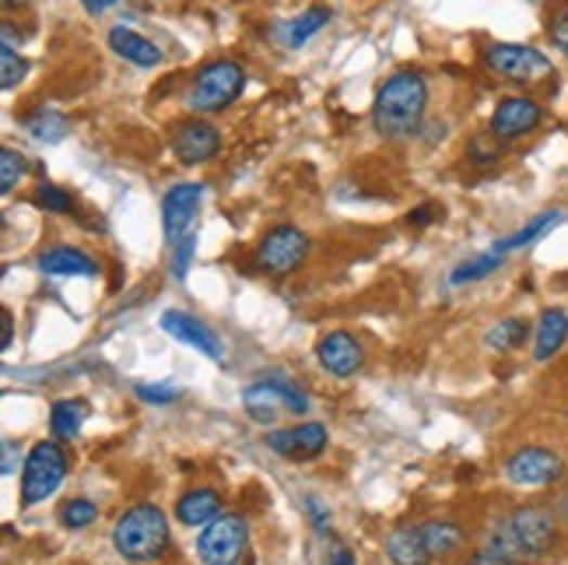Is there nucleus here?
<instances>
[{
  "instance_id": "1",
  "label": "nucleus",
  "mask_w": 568,
  "mask_h": 565,
  "mask_svg": "<svg viewBox=\"0 0 568 565\" xmlns=\"http://www.w3.org/2000/svg\"><path fill=\"white\" fill-rule=\"evenodd\" d=\"M558 541V513L551 505H519L488 530L485 548L509 565H530L544 558Z\"/></svg>"
},
{
  "instance_id": "2",
  "label": "nucleus",
  "mask_w": 568,
  "mask_h": 565,
  "mask_svg": "<svg viewBox=\"0 0 568 565\" xmlns=\"http://www.w3.org/2000/svg\"><path fill=\"white\" fill-rule=\"evenodd\" d=\"M428 110V81L422 70L400 67L379 85L376 106H372V124L386 141H408L425 124Z\"/></svg>"
},
{
  "instance_id": "3",
  "label": "nucleus",
  "mask_w": 568,
  "mask_h": 565,
  "mask_svg": "<svg viewBox=\"0 0 568 565\" xmlns=\"http://www.w3.org/2000/svg\"><path fill=\"white\" fill-rule=\"evenodd\" d=\"M172 534H169V519L166 513L152 502L130 505L127 513H119V519L113 524V548L119 552V558L127 562H155L169 552Z\"/></svg>"
},
{
  "instance_id": "4",
  "label": "nucleus",
  "mask_w": 568,
  "mask_h": 565,
  "mask_svg": "<svg viewBox=\"0 0 568 565\" xmlns=\"http://www.w3.org/2000/svg\"><path fill=\"white\" fill-rule=\"evenodd\" d=\"M246 88V70L235 61H211L204 64L190 81L186 102L193 113H221L243 95Z\"/></svg>"
},
{
  "instance_id": "5",
  "label": "nucleus",
  "mask_w": 568,
  "mask_h": 565,
  "mask_svg": "<svg viewBox=\"0 0 568 565\" xmlns=\"http://www.w3.org/2000/svg\"><path fill=\"white\" fill-rule=\"evenodd\" d=\"M67 478V453L60 450V442L42 439L33 446V453L25 457L22 471V505H39L50 496H56V488Z\"/></svg>"
},
{
  "instance_id": "6",
  "label": "nucleus",
  "mask_w": 568,
  "mask_h": 565,
  "mask_svg": "<svg viewBox=\"0 0 568 565\" xmlns=\"http://www.w3.org/2000/svg\"><path fill=\"white\" fill-rule=\"evenodd\" d=\"M243 405L260 425H274L281 411H292V414L309 411V400L302 397V390H298V386L281 373L249 383L243 390Z\"/></svg>"
},
{
  "instance_id": "7",
  "label": "nucleus",
  "mask_w": 568,
  "mask_h": 565,
  "mask_svg": "<svg viewBox=\"0 0 568 565\" xmlns=\"http://www.w3.org/2000/svg\"><path fill=\"white\" fill-rule=\"evenodd\" d=\"M485 67L491 74H499L505 81H519V85H533L551 78V61L533 47H519V42H495V47L485 50Z\"/></svg>"
},
{
  "instance_id": "8",
  "label": "nucleus",
  "mask_w": 568,
  "mask_h": 565,
  "mask_svg": "<svg viewBox=\"0 0 568 565\" xmlns=\"http://www.w3.org/2000/svg\"><path fill=\"white\" fill-rule=\"evenodd\" d=\"M309 257V235L298 229V226H277L271 229L260 240L257 253H253V260L263 274H274V278H284L292 274L295 267H302V260Z\"/></svg>"
},
{
  "instance_id": "9",
  "label": "nucleus",
  "mask_w": 568,
  "mask_h": 565,
  "mask_svg": "<svg viewBox=\"0 0 568 565\" xmlns=\"http://www.w3.org/2000/svg\"><path fill=\"white\" fill-rule=\"evenodd\" d=\"M246 541H249L246 516L225 513L204 527V534L197 538V555L204 565H235L246 552Z\"/></svg>"
},
{
  "instance_id": "10",
  "label": "nucleus",
  "mask_w": 568,
  "mask_h": 565,
  "mask_svg": "<svg viewBox=\"0 0 568 565\" xmlns=\"http://www.w3.org/2000/svg\"><path fill=\"white\" fill-rule=\"evenodd\" d=\"M204 201L201 183H176L162 197V229H166L169 246H183L193 240V226H197V211Z\"/></svg>"
},
{
  "instance_id": "11",
  "label": "nucleus",
  "mask_w": 568,
  "mask_h": 565,
  "mask_svg": "<svg viewBox=\"0 0 568 565\" xmlns=\"http://www.w3.org/2000/svg\"><path fill=\"white\" fill-rule=\"evenodd\" d=\"M565 460L561 453L547 450V446H522L509 460H505V478L522 488H547L561 481Z\"/></svg>"
},
{
  "instance_id": "12",
  "label": "nucleus",
  "mask_w": 568,
  "mask_h": 565,
  "mask_svg": "<svg viewBox=\"0 0 568 565\" xmlns=\"http://www.w3.org/2000/svg\"><path fill=\"white\" fill-rule=\"evenodd\" d=\"M544 124V106L541 102H533L527 95H509L502 99L495 113H491L488 120V133L499 141H516V138H527L537 127Z\"/></svg>"
},
{
  "instance_id": "13",
  "label": "nucleus",
  "mask_w": 568,
  "mask_h": 565,
  "mask_svg": "<svg viewBox=\"0 0 568 565\" xmlns=\"http://www.w3.org/2000/svg\"><path fill=\"white\" fill-rule=\"evenodd\" d=\"M267 450H274L284 460H317L326 450V425L320 422H306V425H292V428H271L263 436Z\"/></svg>"
},
{
  "instance_id": "14",
  "label": "nucleus",
  "mask_w": 568,
  "mask_h": 565,
  "mask_svg": "<svg viewBox=\"0 0 568 565\" xmlns=\"http://www.w3.org/2000/svg\"><path fill=\"white\" fill-rule=\"evenodd\" d=\"M169 147L176 162H183V166H204V162H211L221 152V130L207 120H190L172 133Z\"/></svg>"
},
{
  "instance_id": "15",
  "label": "nucleus",
  "mask_w": 568,
  "mask_h": 565,
  "mask_svg": "<svg viewBox=\"0 0 568 565\" xmlns=\"http://www.w3.org/2000/svg\"><path fill=\"white\" fill-rule=\"evenodd\" d=\"M317 359H320V365H323L331 376L348 380V376L358 373V369H362L365 351H362V345L354 341V334H348V331H331V334H323V337L317 341Z\"/></svg>"
},
{
  "instance_id": "16",
  "label": "nucleus",
  "mask_w": 568,
  "mask_h": 565,
  "mask_svg": "<svg viewBox=\"0 0 568 565\" xmlns=\"http://www.w3.org/2000/svg\"><path fill=\"white\" fill-rule=\"evenodd\" d=\"M162 331H166L169 337H176V341H183V345H190V348H197L201 355L215 359L218 365L225 362V345H221V337L207 323H201L197 317L169 309V313L162 317Z\"/></svg>"
},
{
  "instance_id": "17",
  "label": "nucleus",
  "mask_w": 568,
  "mask_h": 565,
  "mask_svg": "<svg viewBox=\"0 0 568 565\" xmlns=\"http://www.w3.org/2000/svg\"><path fill=\"white\" fill-rule=\"evenodd\" d=\"M106 42H109V50L119 56V61H127L133 67H158L162 64V50L155 47L152 39H144L141 33H133V28L113 25Z\"/></svg>"
},
{
  "instance_id": "18",
  "label": "nucleus",
  "mask_w": 568,
  "mask_h": 565,
  "mask_svg": "<svg viewBox=\"0 0 568 565\" xmlns=\"http://www.w3.org/2000/svg\"><path fill=\"white\" fill-rule=\"evenodd\" d=\"M39 271L50 278H95L99 267L78 246H53L39 257Z\"/></svg>"
},
{
  "instance_id": "19",
  "label": "nucleus",
  "mask_w": 568,
  "mask_h": 565,
  "mask_svg": "<svg viewBox=\"0 0 568 565\" xmlns=\"http://www.w3.org/2000/svg\"><path fill=\"white\" fill-rule=\"evenodd\" d=\"M565 341H568V313L565 309H544L533 331V359L551 362L565 348Z\"/></svg>"
},
{
  "instance_id": "20",
  "label": "nucleus",
  "mask_w": 568,
  "mask_h": 565,
  "mask_svg": "<svg viewBox=\"0 0 568 565\" xmlns=\"http://www.w3.org/2000/svg\"><path fill=\"white\" fill-rule=\"evenodd\" d=\"M221 516V496L215 488H193V492L179 496L176 502V519L183 527H207Z\"/></svg>"
},
{
  "instance_id": "21",
  "label": "nucleus",
  "mask_w": 568,
  "mask_h": 565,
  "mask_svg": "<svg viewBox=\"0 0 568 565\" xmlns=\"http://www.w3.org/2000/svg\"><path fill=\"white\" fill-rule=\"evenodd\" d=\"M326 22H331V8H323V4H317V8H306L302 14H298V18H292V22L277 25L274 39L281 42V47L298 50V47H306V42H309L312 36H317V33H323Z\"/></svg>"
},
{
  "instance_id": "22",
  "label": "nucleus",
  "mask_w": 568,
  "mask_h": 565,
  "mask_svg": "<svg viewBox=\"0 0 568 565\" xmlns=\"http://www.w3.org/2000/svg\"><path fill=\"white\" fill-rule=\"evenodd\" d=\"M386 555L393 565H428L431 555L425 548L422 527H397L390 538H386Z\"/></svg>"
},
{
  "instance_id": "23",
  "label": "nucleus",
  "mask_w": 568,
  "mask_h": 565,
  "mask_svg": "<svg viewBox=\"0 0 568 565\" xmlns=\"http://www.w3.org/2000/svg\"><path fill=\"white\" fill-rule=\"evenodd\" d=\"M422 538H425V548L431 558H450L456 548L467 541V534H463V527L450 524V519H425Z\"/></svg>"
},
{
  "instance_id": "24",
  "label": "nucleus",
  "mask_w": 568,
  "mask_h": 565,
  "mask_svg": "<svg viewBox=\"0 0 568 565\" xmlns=\"http://www.w3.org/2000/svg\"><path fill=\"white\" fill-rule=\"evenodd\" d=\"M558 221H561V211H544V215L530 218L519 232H513V235H505V240H499L491 249L502 253V257H505V253H513V249H522V246L537 243V240H541V235H547L551 229H555Z\"/></svg>"
},
{
  "instance_id": "25",
  "label": "nucleus",
  "mask_w": 568,
  "mask_h": 565,
  "mask_svg": "<svg viewBox=\"0 0 568 565\" xmlns=\"http://www.w3.org/2000/svg\"><path fill=\"white\" fill-rule=\"evenodd\" d=\"M85 414H88V408L81 405V400H56L53 411H50L53 439H74V436H78Z\"/></svg>"
},
{
  "instance_id": "26",
  "label": "nucleus",
  "mask_w": 568,
  "mask_h": 565,
  "mask_svg": "<svg viewBox=\"0 0 568 565\" xmlns=\"http://www.w3.org/2000/svg\"><path fill=\"white\" fill-rule=\"evenodd\" d=\"M25 130L33 133L36 141H42V144H56V141L67 138L70 124H67V116H60L53 110H39V113L25 116Z\"/></svg>"
},
{
  "instance_id": "27",
  "label": "nucleus",
  "mask_w": 568,
  "mask_h": 565,
  "mask_svg": "<svg viewBox=\"0 0 568 565\" xmlns=\"http://www.w3.org/2000/svg\"><path fill=\"white\" fill-rule=\"evenodd\" d=\"M527 337H530V326H527V320H519V317H505L485 334L491 351H516V348H522V341Z\"/></svg>"
},
{
  "instance_id": "28",
  "label": "nucleus",
  "mask_w": 568,
  "mask_h": 565,
  "mask_svg": "<svg viewBox=\"0 0 568 565\" xmlns=\"http://www.w3.org/2000/svg\"><path fill=\"white\" fill-rule=\"evenodd\" d=\"M502 264H505L502 253L488 249V253H481V257L463 260V264L456 267V271L450 274V285H474V281H481V278H488V274H495Z\"/></svg>"
},
{
  "instance_id": "29",
  "label": "nucleus",
  "mask_w": 568,
  "mask_h": 565,
  "mask_svg": "<svg viewBox=\"0 0 568 565\" xmlns=\"http://www.w3.org/2000/svg\"><path fill=\"white\" fill-rule=\"evenodd\" d=\"M99 519V505L92 499H67L60 505V524L67 530H85Z\"/></svg>"
},
{
  "instance_id": "30",
  "label": "nucleus",
  "mask_w": 568,
  "mask_h": 565,
  "mask_svg": "<svg viewBox=\"0 0 568 565\" xmlns=\"http://www.w3.org/2000/svg\"><path fill=\"white\" fill-rule=\"evenodd\" d=\"M28 74V61L11 47V42H4V50H0V88L4 92H14Z\"/></svg>"
},
{
  "instance_id": "31",
  "label": "nucleus",
  "mask_w": 568,
  "mask_h": 565,
  "mask_svg": "<svg viewBox=\"0 0 568 565\" xmlns=\"http://www.w3.org/2000/svg\"><path fill=\"white\" fill-rule=\"evenodd\" d=\"M25 172H28L25 155H18L14 147H0V193H4V197L22 183Z\"/></svg>"
},
{
  "instance_id": "32",
  "label": "nucleus",
  "mask_w": 568,
  "mask_h": 565,
  "mask_svg": "<svg viewBox=\"0 0 568 565\" xmlns=\"http://www.w3.org/2000/svg\"><path fill=\"white\" fill-rule=\"evenodd\" d=\"M36 204L47 207V211H53V215H74V197L67 190L53 187V183H42L36 190Z\"/></svg>"
},
{
  "instance_id": "33",
  "label": "nucleus",
  "mask_w": 568,
  "mask_h": 565,
  "mask_svg": "<svg viewBox=\"0 0 568 565\" xmlns=\"http://www.w3.org/2000/svg\"><path fill=\"white\" fill-rule=\"evenodd\" d=\"M502 158V141L499 138H474L470 141V162L474 166H491Z\"/></svg>"
},
{
  "instance_id": "34",
  "label": "nucleus",
  "mask_w": 568,
  "mask_h": 565,
  "mask_svg": "<svg viewBox=\"0 0 568 565\" xmlns=\"http://www.w3.org/2000/svg\"><path fill=\"white\" fill-rule=\"evenodd\" d=\"M138 397L147 400V405H172V400H179V390H176V386H147V383H141Z\"/></svg>"
},
{
  "instance_id": "35",
  "label": "nucleus",
  "mask_w": 568,
  "mask_h": 565,
  "mask_svg": "<svg viewBox=\"0 0 568 565\" xmlns=\"http://www.w3.org/2000/svg\"><path fill=\"white\" fill-rule=\"evenodd\" d=\"M547 36H551V42L568 56V8L565 11H558L555 18H551V25H547Z\"/></svg>"
},
{
  "instance_id": "36",
  "label": "nucleus",
  "mask_w": 568,
  "mask_h": 565,
  "mask_svg": "<svg viewBox=\"0 0 568 565\" xmlns=\"http://www.w3.org/2000/svg\"><path fill=\"white\" fill-rule=\"evenodd\" d=\"M190 253H193V240H186L183 246L176 249V264H172V274L183 281L186 278V271H190Z\"/></svg>"
},
{
  "instance_id": "37",
  "label": "nucleus",
  "mask_w": 568,
  "mask_h": 565,
  "mask_svg": "<svg viewBox=\"0 0 568 565\" xmlns=\"http://www.w3.org/2000/svg\"><path fill=\"white\" fill-rule=\"evenodd\" d=\"M306 505H309V519H312V524H317V530H326V524H331V513L323 510V502L309 496Z\"/></svg>"
},
{
  "instance_id": "38",
  "label": "nucleus",
  "mask_w": 568,
  "mask_h": 565,
  "mask_svg": "<svg viewBox=\"0 0 568 565\" xmlns=\"http://www.w3.org/2000/svg\"><path fill=\"white\" fill-rule=\"evenodd\" d=\"M467 565H509V562L499 558L495 552H488V548H481V552H474V555L467 558Z\"/></svg>"
},
{
  "instance_id": "39",
  "label": "nucleus",
  "mask_w": 568,
  "mask_h": 565,
  "mask_svg": "<svg viewBox=\"0 0 568 565\" xmlns=\"http://www.w3.org/2000/svg\"><path fill=\"white\" fill-rule=\"evenodd\" d=\"M431 218H436V211H431L428 204H422V207H417V211H411V215H408V221H411V226H428Z\"/></svg>"
},
{
  "instance_id": "40",
  "label": "nucleus",
  "mask_w": 568,
  "mask_h": 565,
  "mask_svg": "<svg viewBox=\"0 0 568 565\" xmlns=\"http://www.w3.org/2000/svg\"><path fill=\"white\" fill-rule=\"evenodd\" d=\"M81 4H85L88 14H106L116 4V0H81Z\"/></svg>"
},
{
  "instance_id": "41",
  "label": "nucleus",
  "mask_w": 568,
  "mask_h": 565,
  "mask_svg": "<svg viewBox=\"0 0 568 565\" xmlns=\"http://www.w3.org/2000/svg\"><path fill=\"white\" fill-rule=\"evenodd\" d=\"M326 565H354V555L348 552V548H334V555Z\"/></svg>"
},
{
  "instance_id": "42",
  "label": "nucleus",
  "mask_w": 568,
  "mask_h": 565,
  "mask_svg": "<svg viewBox=\"0 0 568 565\" xmlns=\"http://www.w3.org/2000/svg\"><path fill=\"white\" fill-rule=\"evenodd\" d=\"M11 341H14V320H11V313H4V341H0V348H11Z\"/></svg>"
},
{
  "instance_id": "43",
  "label": "nucleus",
  "mask_w": 568,
  "mask_h": 565,
  "mask_svg": "<svg viewBox=\"0 0 568 565\" xmlns=\"http://www.w3.org/2000/svg\"><path fill=\"white\" fill-rule=\"evenodd\" d=\"M4 474H14V442H4Z\"/></svg>"
},
{
  "instance_id": "44",
  "label": "nucleus",
  "mask_w": 568,
  "mask_h": 565,
  "mask_svg": "<svg viewBox=\"0 0 568 565\" xmlns=\"http://www.w3.org/2000/svg\"><path fill=\"white\" fill-rule=\"evenodd\" d=\"M555 513H558L561 524H568V492H561V496H558V502H555Z\"/></svg>"
},
{
  "instance_id": "45",
  "label": "nucleus",
  "mask_w": 568,
  "mask_h": 565,
  "mask_svg": "<svg viewBox=\"0 0 568 565\" xmlns=\"http://www.w3.org/2000/svg\"><path fill=\"white\" fill-rule=\"evenodd\" d=\"M25 4H28V0H4V8H8V11H14V8H25Z\"/></svg>"
}]
</instances>
